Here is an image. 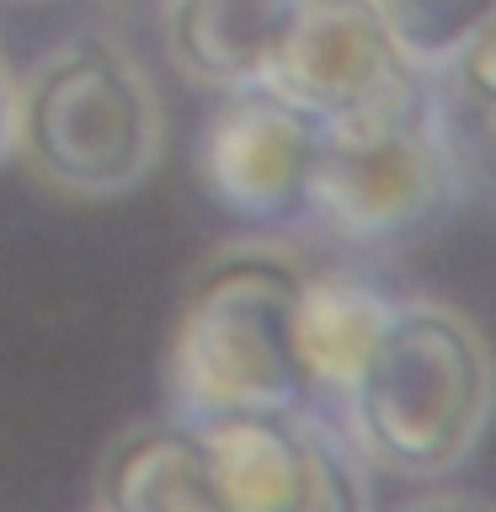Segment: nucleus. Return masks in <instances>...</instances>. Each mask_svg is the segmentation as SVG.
Here are the masks:
<instances>
[{
    "instance_id": "nucleus-11",
    "label": "nucleus",
    "mask_w": 496,
    "mask_h": 512,
    "mask_svg": "<svg viewBox=\"0 0 496 512\" xmlns=\"http://www.w3.org/2000/svg\"><path fill=\"white\" fill-rule=\"evenodd\" d=\"M411 64L438 70L496 16V0H374Z\"/></svg>"
},
{
    "instance_id": "nucleus-5",
    "label": "nucleus",
    "mask_w": 496,
    "mask_h": 512,
    "mask_svg": "<svg viewBox=\"0 0 496 512\" xmlns=\"http://www.w3.org/2000/svg\"><path fill=\"white\" fill-rule=\"evenodd\" d=\"M198 438L224 512H368L347 454L294 411L203 416Z\"/></svg>"
},
{
    "instance_id": "nucleus-9",
    "label": "nucleus",
    "mask_w": 496,
    "mask_h": 512,
    "mask_svg": "<svg viewBox=\"0 0 496 512\" xmlns=\"http://www.w3.org/2000/svg\"><path fill=\"white\" fill-rule=\"evenodd\" d=\"M102 512H224L198 427H134L96 475Z\"/></svg>"
},
{
    "instance_id": "nucleus-1",
    "label": "nucleus",
    "mask_w": 496,
    "mask_h": 512,
    "mask_svg": "<svg viewBox=\"0 0 496 512\" xmlns=\"http://www.w3.org/2000/svg\"><path fill=\"white\" fill-rule=\"evenodd\" d=\"M342 400L352 443L374 470L448 475L475 454L496 411V358L454 304L406 299L390 310Z\"/></svg>"
},
{
    "instance_id": "nucleus-2",
    "label": "nucleus",
    "mask_w": 496,
    "mask_h": 512,
    "mask_svg": "<svg viewBox=\"0 0 496 512\" xmlns=\"http://www.w3.org/2000/svg\"><path fill=\"white\" fill-rule=\"evenodd\" d=\"M43 187L96 203L144 187L166 155V107L123 43L80 32L16 80V150Z\"/></svg>"
},
{
    "instance_id": "nucleus-3",
    "label": "nucleus",
    "mask_w": 496,
    "mask_h": 512,
    "mask_svg": "<svg viewBox=\"0 0 496 512\" xmlns=\"http://www.w3.org/2000/svg\"><path fill=\"white\" fill-rule=\"evenodd\" d=\"M304 267L278 246H230L192 278L171 331L166 379L192 422L235 411H299L310 395L294 304Z\"/></svg>"
},
{
    "instance_id": "nucleus-4",
    "label": "nucleus",
    "mask_w": 496,
    "mask_h": 512,
    "mask_svg": "<svg viewBox=\"0 0 496 512\" xmlns=\"http://www.w3.org/2000/svg\"><path fill=\"white\" fill-rule=\"evenodd\" d=\"M454 187V160L443 150L427 86L315 123L304 203L347 240L406 235L438 214L454 198Z\"/></svg>"
},
{
    "instance_id": "nucleus-7",
    "label": "nucleus",
    "mask_w": 496,
    "mask_h": 512,
    "mask_svg": "<svg viewBox=\"0 0 496 512\" xmlns=\"http://www.w3.org/2000/svg\"><path fill=\"white\" fill-rule=\"evenodd\" d=\"M315 118L272 86L224 91L198 139L208 198L240 219H288L310 192Z\"/></svg>"
},
{
    "instance_id": "nucleus-12",
    "label": "nucleus",
    "mask_w": 496,
    "mask_h": 512,
    "mask_svg": "<svg viewBox=\"0 0 496 512\" xmlns=\"http://www.w3.org/2000/svg\"><path fill=\"white\" fill-rule=\"evenodd\" d=\"M432 118H438L443 150H448V160H454V182L480 187V192L496 198V107L448 102V96L432 91Z\"/></svg>"
},
{
    "instance_id": "nucleus-14",
    "label": "nucleus",
    "mask_w": 496,
    "mask_h": 512,
    "mask_svg": "<svg viewBox=\"0 0 496 512\" xmlns=\"http://www.w3.org/2000/svg\"><path fill=\"white\" fill-rule=\"evenodd\" d=\"M11 150H16V75L0 54V166L11 160Z\"/></svg>"
},
{
    "instance_id": "nucleus-8",
    "label": "nucleus",
    "mask_w": 496,
    "mask_h": 512,
    "mask_svg": "<svg viewBox=\"0 0 496 512\" xmlns=\"http://www.w3.org/2000/svg\"><path fill=\"white\" fill-rule=\"evenodd\" d=\"M294 0H171L166 48L176 75L203 91L267 86Z\"/></svg>"
},
{
    "instance_id": "nucleus-15",
    "label": "nucleus",
    "mask_w": 496,
    "mask_h": 512,
    "mask_svg": "<svg viewBox=\"0 0 496 512\" xmlns=\"http://www.w3.org/2000/svg\"><path fill=\"white\" fill-rule=\"evenodd\" d=\"M427 512H486V507H427Z\"/></svg>"
},
{
    "instance_id": "nucleus-10",
    "label": "nucleus",
    "mask_w": 496,
    "mask_h": 512,
    "mask_svg": "<svg viewBox=\"0 0 496 512\" xmlns=\"http://www.w3.org/2000/svg\"><path fill=\"white\" fill-rule=\"evenodd\" d=\"M395 304L374 283L347 278V272H304L299 304H294V347L304 363L310 390L347 395L363 374L384 320Z\"/></svg>"
},
{
    "instance_id": "nucleus-6",
    "label": "nucleus",
    "mask_w": 496,
    "mask_h": 512,
    "mask_svg": "<svg viewBox=\"0 0 496 512\" xmlns=\"http://www.w3.org/2000/svg\"><path fill=\"white\" fill-rule=\"evenodd\" d=\"M267 86L326 123L422 91V64H411L374 0H294Z\"/></svg>"
},
{
    "instance_id": "nucleus-13",
    "label": "nucleus",
    "mask_w": 496,
    "mask_h": 512,
    "mask_svg": "<svg viewBox=\"0 0 496 512\" xmlns=\"http://www.w3.org/2000/svg\"><path fill=\"white\" fill-rule=\"evenodd\" d=\"M438 96L448 102H470V107H496V16L459 48L454 59H443L438 70Z\"/></svg>"
}]
</instances>
